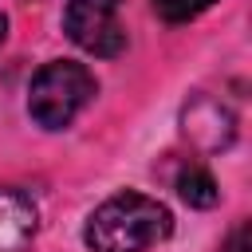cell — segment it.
I'll use <instances>...</instances> for the list:
<instances>
[{
  "mask_svg": "<svg viewBox=\"0 0 252 252\" xmlns=\"http://www.w3.org/2000/svg\"><path fill=\"white\" fill-rule=\"evenodd\" d=\"M4 35H8V16L0 12V43H4Z\"/></svg>",
  "mask_w": 252,
  "mask_h": 252,
  "instance_id": "9",
  "label": "cell"
},
{
  "mask_svg": "<svg viewBox=\"0 0 252 252\" xmlns=\"http://www.w3.org/2000/svg\"><path fill=\"white\" fill-rule=\"evenodd\" d=\"M94 91H98V83L83 63H75V59L43 63L28 87V114L43 130H63L91 106Z\"/></svg>",
  "mask_w": 252,
  "mask_h": 252,
  "instance_id": "2",
  "label": "cell"
},
{
  "mask_svg": "<svg viewBox=\"0 0 252 252\" xmlns=\"http://www.w3.org/2000/svg\"><path fill=\"white\" fill-rule=\"evenodd\" d=\"M126 0H67L63 32L75 47L94 59H114L126 51V28L118 20Z\"/></svg>",
  "mask_w": 252,
  "mask_h": 252,
  "instance_id": "3",
  "label": "cell"
},
{
  "mask_svg": "<svg viewBox=\"0 0 252 252\" xmlns=\"http://www.w3.org/2000/svg\"><path fill=\"white\" fill-rule=\"evenodd\" d=\"M39 228V213L28 193L0 189V252H28Z\"/></svg>",
  "mask_w": 252,
  "mask_h": 252,
  "instance_id": "5",
  "label": "cell"
},
{
  "mask_svg": "<svg viewBox=\"0 0 252 252\" xmlns=\"http://www.w3.org/2000/svg\"><path fill=\"white\" fill-rule=\"evenodd\" d=\"M220 252H252V224L248 220H240L232 232H228V240H224V248Z\"/></svg>",
  "mask_w": 252,
  "mask_h": 252,
  "instance_id": "8",
  "label": "cell"
},
{
  "mask_svg": "<svg viewBox=\"0 0 252 252\" xmlns=\"http://www.w3.org/2000/svg\"><path fill=\"white\" fill-rule=\"evenodd\" d=\"M173 232V213L138 189L106 197L83 228V240L91 252H146L161 244Z\"/></svg>",
  "mask_w": 252,
  "mask_h": 252,
  "instance_id": "1",
  "label": "cell"
},
{
  "mask_svg": "<svg viewBox=\"0 0 252 252\" xmlns=\"http://www.w3.org/2000/svg\"><path fill=\"white\" fill-rule=\"evenodd\" d=\"M181 122H185V138L197 150H205V154L224 150L236 138V114H232V106L220 102V98H213V94H197L185 106V118Z\"/></svg>",
  "mask_w": 252,
  "mask_h": 252,
  "instance_id": "4",
  "label": "cell"
},
{
  "mask_svg": "<svg viewBox=\"0 0 252 252\" xmlns=\"http://www.w3.org/2000/svg\"><path fill=\"white\" fill-rule=\"evenodd\" d=\"M154 4V12L165 20V24H189V20H197L201 12H209L217 0H150Z\"/></svg>",
  "mask_w": 252,
  "mask_h": 252,
  "instance_id": "7",
  "label": "cell"
},
{
  "mask_svg": "<svg viewBox=\"0 0 252 252\" xmlns=\"http://www.w3.org/2000/svg\"><path fill=\"white\" fill-rule=\"evenodd\" d=\"M177 193H181V201L193 205V209H213V205L220 201V189H217L213 173H209L205 165H197V161L177 173Z\"/></svg>",
  "mask_w": 252,
  "mask_h": 252,
  "instance_id": "6",
  "label": "cell"
}]
</instances>
